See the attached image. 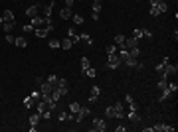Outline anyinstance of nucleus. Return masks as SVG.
<instances>
[{
	"label": "nucleus",
	"instance_id": "16",
	"mask_svg": "<svg viewBox=\"0 0 178 132\" xmlns=\"http://www.w3.org/2000/svg\"><path fill=\"white\" fill-rule=\"evenodd\" d=\"M32 26H34V30H36V28H42L44 26V18H42V16H34L32 18Z\"/></svg>",
	"mask_w": 178,
	"mask_h": 132
},
{
	"label": "nucleus",
	"instance_id": "45",
	"mask_svg": "<svg viewBox=\"0 0 178 132\" xmlns=\"http://www.w3.org/2000/svg\"><path fill=\"white\" fill-rule=\"evenodd\" d=\"M168 89H170L172 93H176L178 91V85H176V83H168Z\"/></svg>",
	"mask_w": 178,
	"mask_h": 132
},
{
	"label": "nucleus",
	"instance_id": "28",
	"mask_svg": "<svg viewBox=\"0 0 178 132\" xmlns=\"http://www.w3.org/2000/svg\"><path fill=\"white\" fill-rule=\"evenodd\" d=\"M79 108H81V106H79L77 101H71V103H69V112H73V114H75V112H79Z\"/></svg>",
	"mask_w": 178,
	"mask_h": 132
},
{
	"label": "nucleus",
	"instance_id": "19",
	"mask_svg": "<svg viewBox=\"0 0 178 132\" xmlns=\"http://www.w3.org/2000/svg\"><path fill=\"white\" fill-rule=\"evenodd\" d=\"M115 46L125 47V36H123V34H117V36H115Z\"/></svg>",
	"mask_w": 178,
	"mask_h": 132
},
{
	"label": "nucleus",
	"instance_id": "40",
	"mask_svg": "<svg viewBox=\"0 0 178 132\" xmlns=\"http://www.w3.org/2000/svg\"><path fill=\"white\" fill-rule=\"evenodd\" d=\"M50 47H52V49H58V47H59V40H55V38L50 40Z\"/></svg>",
	"mask_w": 178,
	"mask_h": 132
},
{
	"label": "nucleus",
	"instance_id": "15",
	"mask_svg": "<svg viewBox=\"0 0 178 132\" xmlns=\"http://www.w3.org/2000/svg\"><path fill=\"white\" fill-rule=\"evenodd\" d=\"M2 18H4V22H16V16H14L12 10H4L2 12Z\"/></svg>",
	"mask_w": 178,
	"mask_h": 132
},
{
	"label": "nucleus",
	"instance_id": "27",
	"mask_svg": "<svg viewBox=\"0 0 178 132\" xmlns=\"http://www.w3.org/2000/svg\"><path fill=\"white\" fill-rule=\"evenodd\" d=\"M44 28L48 30V34L53 30V22H52V18H44Z\"/></svg>",
	"mask_w": 178,
	"mask_h": 132
},
{
	"label": "nucleus",
	"instance_id": "54",
	"mask_svg": "<svg viewBox=\"0 0 178 132\" xmlns=\"http://www.w3.org/2000/svg\"><path fill=\"white\" fill-rule=\"evenodd\" d=\"M158 2H160V0H151V6H156Z\"/></svg>",
	"mask_w": 178,
	"mask_h": 132
},
{
	"label": "nucleus",
	"instance_id": "41",
	"mask_svg": "<svg viewBox=\"0 0 178 132\" xmlns=\"http://www.w3.org/2000/svg\"><path fill=\"white\" fill-rule=\"evenodd\" d=\"M58 75H50V77H48V83H52V85H55V83H58Z\"/></svg>",
	"mask_w": 178,
	"mask_h": 132
},
{
	"label": "nucleus",
	"instance_id": "39",
	"mask_svg": "<svg viewBox=\"0 0 178 132\" xmlns=\"http://www.w3.org/2000/svg\"><path fill=\"white\" fill-rule=\"evenodd\" d=\"M40 116H42V118H44V120H50V118H52V111L48 108V111H44V112H42V114H40Z\"/></svg>",
	"mask_w": 178,
	"mask_h": 132
},
{
	"label": "nucleus",
	"instance_id": "9",
	"mask_svg": "<svg viewBox=\"0 0 178 132\" xmlns=\"http://www.w3.org/2000/svg\"><path fill=\"white\" fill-rule=\"evenodd\" d=\"M53 6H55V2H50V4H46V6L42 8V12H44V18H50V16H52V10H53Z\"/></svg>",
	"mask_w": 178,
	"mask_h": 132
},
{
	"label": "nucleus",
	"instance_id": "3",
	"mask_svg": "<svg viewBox=\"0 0 178 132\" xmlns=\"http://www.w3.org/2000/svg\"><path fill=\"white\" fill-rule=\"evenodd\" d=\"M121 63H123V61H121V57H119V53H109V57H107V65L111 67V69H117Z\"/></svg>",
	"mask_w": 178,
	"mask_h": 132
},
{
	"label": "nucleus",
	"instance_id": "44",
	"mask_svg": "<svg viewBox=\"0 0 178 132\" xmlns=\"http://www.w3.org/2000/svg\"><path fill=\"white\" fill-rule=\"evenodd\" d=\"M4 40H6L8 44H14V40H16V38H14L12 34H6V38H4Z\"/></svg>",
	"mask_w": 178,
	"mask_h": 132
},
{
	"label": "nucleus",
	"instance_id": "23",
	"mask_svg": "<svg viewBox=\"0 0 178 132\" xmlns=\"http://www.w3.org/2000/svg\"><path fill=\"white\" fill-rule=\"evenodd\" d=\"M34 34H36L38 38H46V36H48V30L42 26V28H36V30H34Z\"/></svg>",
	"mask_w": 178,
	"mask_h": 132
},
{
	"label": "nucleus",
	"instance_id": "38",
	"mask_svg": "<svg viewBox=\"0 0 178 132\" xmlns=\"http://www.w3.org/2000/svg\"><path fill=\"white\" fill-rule=\"evenodd\" d=\"M105 51H107V55H109V53H117V46H115V44H109V46L105 47Z\"/></svg>",
	"mask_w": 178,
	"mask_h": 132
},
{
	"label": "nucleus",
	"instance_id": "33",
	"mask_svg": "<svg viewBox=\"0 0 178 132\" xmlns=\"http://www.w3.org/2000/svg\"><path fill=\"white\" fill-rule=\"evenodd\" d=\"M143 36H145V30H141V28H135V30H133V38H137V40H141Z\"/></svg>",
	"mask_w": 178,
	"mask_h": 132
},
{
	"label": "nucleus",
	"instance_id": "46",
	"mask_svg": "<svg viewBox=\"0 0 178 132\" xmlns=\"http://www.w3.org/2000/svg\"><path fill=\"white\" fill-rule=\"evenodd\" d=\"M158 14H160V12L156 10V6H151V16H154V18H156Z\"/></svg>",
	"mask_w": 178,
	"mask_h": 132
},
{
	"label": "nucleus",
	"instance_id": "20",
	"mask_svg": "<svg viewBox=\"0 0 178 132\" xmlns=\"http://www.w3.org/2000/svg\"><path fill=\"white\" fill-rule=\"evenodd\" d=\"M61 97H63V93H61V89H58V87H53V91H52V99L55 101V103H58V101L61 99Z\"/></svg>",
	"mask_w": 178,
	"mask_h": 132
},
{
	"label": "nucleus",
	"instance_id": "6",
	"mask_svg": "<svg viewBox=\"0 0 178 132\" xmlns=\"http://www.w3.org/2000/svg\"><path fill=\"white\" fill-rule=\"evenodd\" d=\"M53 87H55V85H52V83H48V81H44V83L40 85V93H42V95H52Z\"/></svg>",
	"mask_w": 178,
	"mask_h": 132
},
{
	"label": "nucleus",
	"instance_id": "4",
	"mask_svg": "<svg viewBox=\"0 0 178 132\" xmlns=\"http://www.w3.org/2000/svg\"><path fill=\"white\" fill-rule=\"evenodd\" d=\"M113 106H115V118H125V103L117 101Z\"/></svg>",
	"mask_w": 178,
	"mask_h": 132
},
{
	"label": "nucleus",
	"instance_id": "55",
	"mask_svg": "<svg viewBox=\"0 0 178 132\" xmlns=\"http://www.w3.org/2000/svg\"><path fill=\"white\" fill-rule=\"evenodd\" d=\"M2 24H4V18H2V16H0V26H2Z\"/></svg>",
	"mask_w": 178,
	"mask_h": 132
},
{
	"label": "nucleus",
	"instance_id": "34",
	"mask_svg": "<svg viewBox=\"0 0 178 132\" xmlns=\"http://www.w3.org/2000/svg\"><path fill=\"white\" fill-rule=\"evenodd\" d=\"M156 10H158V12H160V14H162V12H166V10H168V4L160 0V2H158V4H156Z\"/></svg>",
	"mask_w": 178,
	"mask_h": 132
},
{
	"label": "nucleus",
	"instance_id": "48",
	"mask_svg": "<svg viewBox=\"0 0 178 132\" xmlns=\"http://www.w3.org/2000/svg\"><path fill=\"white\" fill-rule=\"evenodd\" d=\"M24 32H28V34L34 32V26H32V24H26V26H24Z\"/></svg>",
	"mask_w": 178,
	"mask_h": 132
},
{
	"label": "nucleus",
	"instance_id": "36",
	"mask_svg": "<svg viewBox=\"0 0 178 132\" xmlns=\"http://www.w3.org/2000/svg\"><path fill=\"white\" fill-rule=\"evenodd\" d=\"M24 106H26V108H32V106H34V99H32V95L24 99Z\"/></svg>",
	"mask_w": 178,
	"mask_h": 132
},
{
	"label": "nucleus",
	"instance_id": "29",
	"mask_svg": "<svg viewBox=\"0 0 178 132\" xmlns=\"http://www.w3.org/2000/svg\"><path fill=\"white\" fill-rule=\"evenodd\" d=\"M71 20H73V24H75V26H81V24H83V16H79V14H73L71 16Z\"/></svg>",
	"mask_w": 178,
	"mask_h": 132
},
{
	"label": "nucleus",
	"instance_id": "2",
	"mask_svg": "<svg viewBox=\"0 0 178 132\" xmlns=\"http://www.w3.org/2000/svg\"><path fill=\"white\" fill-rule=\"evenodd\" d=\"M89 114H91V108H89V106H81V108H79V112H75V114H73V120H75V122H83V118H85V116H89Z\"/></svg>",
	"mask_w": 178,
	"mask_h": 132
},
{
	"label": "nucleus",
	"instance_id": "50",
	"mask_svg": "<svg viewBox=\"0 0 178 132\" xmlns=\"http://www.w3.org/2000/svg\"><path fill=\"white\" fill-rule=\"evenodd\" d=\"M73 4H75V0H66V4H63V6H67V8H71Z\"/></svg>",
	"mask_w": 178,
	"mask_h": 132
},
{
	"label": "nucleus",
	"instance_id": "49",
	"mask_svg": "<svg viewBox=\"0 0 178 132\" xmlns=\"http://www.w3.org/2000/svg\"><path fill=\"white\" fill-rule=\"evenodd\" d=\"M115 130H117V132H125V130H127V126L119 124V126H115Z\"/></svg>",
	"mask_w": 178,
	"mask_h": 132
},
{
	"label": "nucleus",
	"instance_id": "21",
	"mask_svg": "<svg viewBox=\"0 0 178 132\" xmlns=\"http://www.w3.org/2000/svg\"><path fill=\"white\" fill-rule=\"evenodd\" d=\"M101 8H103V2H101V0H93V4H91V10L95 14H99L101 12Z\"/></svg>",
	"mask_w": 178,
	"mask_h": 132
},
{
	"label": "nucleus",
	"instance_id": "25",
	"mask_svg": "<svg viewBox=\"0 0 178 132\" xmlns=\"http://www.w3.org/2000/svg\"><path fill=\"white\" fill-rule=\"evenodd\" d=\"M166 87H168V79L160 77V79H158V85H156V89H158V91H162V89H166Z\"/></svg>",
	"mask_w": 178,
	"mask_h": 132
},
{
	"label": "nucleus",
	"instance_id": "32",
	"mask_svg": "<svg viewBox=\"0 0 178 132\" xmlns=\"http://www.w3.org/2000/svg\"><path fill=\"white\" fill-rule=\"evenodd\" d=\"M79 40H83L87 46H91V44H93V40H91V36H89V34H79Z\"/></svg>",
	"mask_w": 178,
	"mask_h": 132
},
{
	"label": "nucleus",
	"instance_id": "22",
	"mask_svg": "<svg viewBox=\"0 0 178 132\" xmlns=\"http://www.w3.org/2000/svg\"><path fill=\"white\" fill-rule=\"evenodd\" d=\"M71 46H73L71 38H66L63 41H59V47H63V49H71Z\"/></svg>",
	"mask_w": 178,
	"mask_h": 132
},
{
	"label": "nucleus",
	"instance_id": "35",
	"mask_svg": "<svg viewBox=\"0 0 178 132\" xmlns=\"http://www.w3.org/2000/svg\"><path fill=\"white\" fill-rule=\"evenodd\" d=\"M89 67H91V63H89V57H81V69H83V71H87Z\"/></svg>",
	"mask_w": 178,
	"mask_h": 132
},
{
	"label": "nucleus",
	"instance_id": "26",
	"mask_svg": "<svg viewBox=\"0 0 178 132\" xmlns=\"http://www.w3.org/2000/svg\"><path fill=\"white\" fill-rule=\"evenodd\" d=\"M44 111H48V105H46V103H44L42 99H40V103L36 105V112H40V114H42Z\"/></svg>",
	"mask_w": 178,
	"mask_h": 132
},
{
	"label": "nucleus",
	"instance_id": "52",
	"mask_svg": "<svg viewBox=\"0 0 178 132\" xmlns=\"http://www.w3.org/2000/svg\"><path fill=\"white\" fill-rule=\"evenodd\" d=\"M34 81H36V85H38V87L42 85V83H44V79H42V77H36V79H34Z\"/></svg>",
	"mask_w": 178,
	"mask_h": 132
},
{
	"label": "nucleus",
	"instance_id": "43",
	"mask_svg": "<svg viewBox=\"0 0 178 132\" xmlns=\"http://www.w3.org/2000/svg\"><path fill=\"white\" fill-rule=\"evenodd\" d=\"M85 75H89V77H95V75H97V71H95L93 67H89V69L85 71Z\"/></svg>",
	"mask_w": 178,
	"mask_h": 132
},
{
	"label": "nucleus",
	"instance_id": "1",
	"mask_svg": "<svg viewBox=\"0 0 178 132\" xmlns=\"http://www.w3.org/2000/svg\"><path fill=\"white\" fill-rule=\"evenodd\" d=\"M174 130H176V126H168V124H154L145 128V132H174Z\"/></svg>",
	"mask_w": 178,
	"mask_h": 132
},
{
	"label": "nucleus",
	"instance_id": "7",
	"mask_svg": "<svg viewBox=\"0 0 178 132\" xmlns=\"http://www.w3.org/2000/svg\"><path fill=\"white\" fill-rule=\"evenodd\" d=\"M71 16H73V10H71V8L63 6L61 10H59V18H61V20H69Z\"/></svg>",
	"mask_w": 178,
	"mask_h": 132
},
{
	"label": "nucleus",
	"instance_id": "18",
	"mask_svg": "<svg viewBox=\"0 0 178 132\" xmlns=\"http://www.w3.org/2000/svg\"><path fill=\"white\" fill-rule=\"evenodd\" d=\"M40 118H42V116H40V112H32V114H30V126H38Z\"/></svg>",
	"mask_w": 178,
	"mask_h": 132
},
{
	"label": "nucleus",
	"instance_id": "42",
	"mask_svg": "<svg viewBox=\"0 0 178 132\" xmlns=\"http://www.w3.org/2000/svg\"><path fill=\"white\" fill-rule=\"evenodd\" d=\"M164 65H166L164 61H162V63H156V73H158V75L162 73V69H164Z\"/></svg>",
	"mask_w": 178,
	"mask_h": 132
},
{
	"label": "nucleus",
	"instance_id": "8",
	"mask_svg": "<svg viewBox=\"0 0 178 132\" xmlns=\"http://www.w3.org/2000/svg\"><path fill=\"white\" fill-rule=\"evenodd\" d=\"M131 47H138V40L137 38H125V49H131Z\"/></svg>",
	"mask_w": 178,
	"mask_h": 132
},
{
	"label": "nucleus",
	"instance_id": "31",
	"mask_svg": "<svg viewBox=\"0 0 178 132\" xmlns=\"http://www.w3.org/2000/svg\"><path fill=\"white\" fill-rule=\"evenodd\" d=\"M2 26H4V32H6V34H10V32L14 30V26H16V22H4Z\"/></svg>",
	"mask_w": 178,
	"mask_h": 132
},
{
	"label": "nucleus",
	"instance_id": "17",
	"mask_svg": "<svg viewBox=\"0 0 178 132\" xmlns=\"http://www.w3.org/2000/svg\"><path fill=\"white\" fill-rule=\"evenodd\" d=\"M67 36L71 38V41L75 44V41H79V34L75 32V28H67Z\"/></svg>",
	"mask_w": 178,
	"mask_h": 132
},
{
	"label": "nucleus",
	"instance_id": "56",
	"mask_svg": "<svg viewBox=\"0 0 178 132\" xmlns=\"http://www.w3.org/2000/svg\"><path fill=\"white\" fill-rule=\"evenodd\" d=\"M79 2H81V0H79Z\"/></svg>",
	"mask_w": 178,
	"mask_h": 132
},
{
	"label": "nucleus",
	"instance_id": "51",
	"mask_svg": "<svg viewBox=\"0 0 178 132\" xmlns=\"http://www.w3.org/2000/svg\"><path fill=\"white\" fill-rule=\"evenodd\" d=\"M135 67H137L138 71H143V69H145V63H138V61H137V65H135Z\"/></svg>",
	"mask_w": 178,
	"mask_h": 132
},
{
	"label": "nucleus",
	"instance_id": "13",
	"mask_svg": "<svg viewBox=\"0 0 178 132\" xmlns=\"http://www.w3.org/2000/svg\"><path fill=\"white\" fill-rule=\"evenodd\" d=\"M172 95H174V93H172L170 89L166 87V89H162V91H160V95H158V101H166V99H170Z\"/></svg>",
	"mask_w": 178,
	"mask_h": 132
},
{
	"label": "nucleus",
	"instance_id": "37",
	"mask_svg": "<svg viewBox=\"0 0 178 132\" xmlns=\"http://www.w3.org/2000/svg\"><path fill=\"white\" fill-rule=\"evenodd\" d=\"M55 87H58V89H67V79H58Z\"/></svg>",
	"mask_w": 178,
	"mask_h": 132
},
{
	"label": "nucleus",
	"instance_id": "30",
	"mask_svg": "<svg viewBox=\"0 0 178 132\" xmlns=\"http://www.w3.org/2000/svg\"><path fill=\"white\" fill-rule=\"evenodd\" d=\"M105 118H115V106H107L105 108Z\"/></svg>",
	"mask_w": 178,
	"mask_h": 132
},
{
	"label": "nucleus",
	"instance_id": "12",
	"mask_svg": "<svg viewBox=\"0 0 178 132\" xmlns=\"http://www.w3.org/2000/svg\"><path fill=\"white\" fill-rule=\"evenodd\" d=\"M125 116L129 120H133V122H138V120H141V116H138L137 111H125Z\"/></svg>",
	"mask_w": 178,
	"mask_h": 132
},
{
	"label": "nucleus",
	"instance_id": "11",
	"mask_svg": "<svg viewBox=\"0 0 178 132\" xmlns=\"http://www.w3.org/2000/svg\"><path fill=\"white\" fill-rule=\"evenodd\" d=\"M40 12V4H34V6L26 8V16H30V18H34V16H38Z\"/></svg>",
	"mask_w": 178,
	"mask_h": 132
},
{
	"label": "nucleus",
	"instance_id": "14",
	"mask_svg": "<svg viewBox=\"0 0 178 132\" xmlns=\"http://www.w3.org/2000/svg\"><path fill=\"white\" fill-rule=\"evenodd\" d=\"M59 120H61V122L73 120V112H69V111H61V112H59Z\"/></svg>",
	"mask_w": 178,
	"mask_h": 132
},
{
	"label": "nucleus",
	"instance_id": "10",
	"mask_svg": "<svg viewBox=\"0 0 178 132\" xmlns=\"http://www.w3.org/2000/svg\"><path fill=\"white\" fill-rule=\"evenodd\" d=\"M99 93H101V89H99L97 85L91 87V95H89V103H95V101L99 99Z\"/></svg>",
	"mask_w": 178,
	"mask_h": 132
},
{
	"label": "nucleus",
	"instance_id": "5",
	"mask_svg": "<svg viewBox=\"0 0 178 132\" xmlns=\"http://www.w3.org/2000/svg\"><path fill=\"white\" fill-rule=\"evenodd\" d=\"M93 130H97V132L107 130V122L103 118H93Z\"/></svg>",
	"mask_w": 178,
	"mask_h": 132
},
{
	"label": "nucleus",
	"instance_id": "24",
	"mask_svg": "<svg viewBox=\"0 0 178 132\" xmlns=\"http://www.w3.org/2000/svg\"><path fill=\"white\" fill-rule=\"evenodd\" d=\"M14 46H18V47H26V46H28L26 38H22V36H20V38H16V40H14Z\"/></svg>",
	"mask_w": 178,
	"mask_h": 132
},
{
	"label": "nucleus",
	"instance_id": "47",
	"mask_svg": "<svg viewBox=\"0 0 178 132\" xmlns=\"http://www.w3.org/2000/svg\"><path fill=\"white\" fill-rule=\"evenodd\" d=\"M40 97H42V93H40V91H34V93H32V99H34V101H38Z\"/></svg>",
	"mask_w": 178,
	"mask_h": 132
},
{
	"label": "nucleus",
	"instance_id": "53",
	"mask_svg": "<svg viewBox=\"0 0 178 132\" xmlns=\"http://www.w3.org/2000/svg\"><path fill=\"white\" fill-rule=\"evenodd\" d=\"M145 38H148V40H151V38H152V32H148V30H145Z\"/></svg>",
	"mask_w": 178,
	"mask_h": 132
}]
</instances>
